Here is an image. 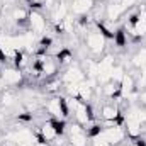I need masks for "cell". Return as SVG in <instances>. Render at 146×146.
I'll return each mask as SVG.
<instances>
[{
  "label": "cell",
  "mask_w": 146,
  "mask_h": 146,
  "mask_svg": "<svg viewBox=\"0 0 146 146\" xmlns=\"http://www.w3.org/2000/svg\"><path fill=\"white\" fill-rule=\"evenodd\" d=\"M34 146H51V143H48V141H44V139H39V138H37L36 143H34Z\"/></svg>",
  "instance_id": "obj_17"
},
{
  "label": "cell",
  "mask_w": 146,
  "mask_h": 146,
  "mask_svg": "<svg viewBox=\"0 0 146 146\" xmlns=\"http://www.w3.org/2000/svg\"><path fill=\"white\" fill-rule=\"evenodd\" d=\"M12 146H17V145H12Z\"/></svg>",
  "instance_id": "obj_21"
},
{
  "label": "cell",
  "mask_w": 146,
  "mask_h": 146,
  "mask_svg": "<svg viewBox=\"0 0 146 146\" xmlns=\"http://www.w3.org/2000/svg\"><path fill=\"white\" fill-rule=\"evenodd\" d=\"M136 90V78L131 75V73L126 72L124 75V78L121 80V83H119V92H121V97L122 99H127L133 92Z\"/></svg>",
  "instance_id": "obj_10"
},
{
  "label": "cell",
  "mask_w": 146,
  "mask_h": 146,
  "mask_svg": "<svg viewBox=\"0 0 146 146\" xmlns=\"http://www.w3.org/2000/svg\"><path fill=\"white\" fill-rule=\"evenodd\" d=\"M0 76H2V80H3V83H5L7 87H17V85H21L22 80H24L22 70L15 68L14 65H10V66H2V68H0Z\"/></svg>",
  "instance_id": "obj_5"
},
{
  "label": "cell",
  "mask_w": 146,
  "mask_h": 146,
  "mask_svg": "<svg viewBox=\"0 0 146 146\" xmlns=\"http://www.w3.org/2000/svg\"><path fill=\"white\" fill-rule=\"evenodd\" d=\"M94 5H95V0H72L70 2V14L83 17V15L90 14Z\"/></svg>",
  "instance_id": "obj_9"
},
{
  "label": "cell",
  "mask_w": 146,
  "mask_h": 146,
  "mask_svg": "<svg viewBox=\"0 0 146 146\" xmlns=\"http://www.w3.org/2000/svg\"><path fill=\"white\" fill-rule=\"evenodd\" d=\"M145 44H146V36H145Z\"/></svg>",
  "instance_id": "obj_20"
},
{
  "label": "cell",
  "mask_w": 146,
  "mask_h": 146,
  "mask_svg": "<svg viewBox=\"0 0 146 146\" xmlns=\"http://www.w3.org/2000/svg\"><path fill=\"white\" fill-rule=\"evenodd\" d=\"M121 2V5L124 7V10L126 12H129L131 9H134L136 7V3H138V0H119Z\"/></svg>",
  "instance_id": "obj_16"
},
{
  "label": "cell",
  "mask_w": 146,
  "mask_h": 146,
  "mask_svg": "<svg viewBox=\"0 0 146 146\" xmlns=\"http://www.w3.org/2000/svg\"><path fill=\"white\" fill-rule=\"evenodd\" d=\"M56 60H58V63H60V68H68V66H72L73 63V53L70 49H61L58 54H56Z\"/></svg>",
  "instance_id": "obj_12"
},
{
  "label": "cell",
  "mask_w": 146,
  "mask_h": 146,
  "mask_svg": "<svg viewBox=\"0 0 146 146\" xmlns=\"http://www.w3.org/2000/svg\"><path fill=\"white\" fill-rule=\"evenodd\" d=\"M99 136H102L106 141H109L112 146L122 145V141L127 138L124 126H114V127H102Z\"/></svg>",
  "instance_id": "obj_3"
},
{
  "label": "cell",
  "mask_w": 146,
  "mask_h": 146,
  "mask_svg": "<svg viewBox=\"0 0 146 146\" xmlns=\"http://www.w3.org/2000/svg\"><path fill=\"white\" fill-rule=\"evenodd\" d=\"M17 95H15V92H12V90H5L2 95H0V107H12V106H15L17 104Z\"/></svg>",
  "instance_id": "obj_13"
},
{
  "label": "cell",
  "mask_w": 146,
  "mask_h": 146,
  "mask_svg": "<svg viewBox=\"0 0 146 146\" xmlns=\"http://www.w3.org/2000/svg\"><path fill=\"white\" fill-rule=\"evenodd\" d=\"M60 80H61L63 85H66V83H82V82L87 80V73H85V70L80 65L73 63L72 66L65 68V72L60 76Z\"/></svg>",
  "instance_id": "obj_4"
},
{
  "label": "cell",
  "mask_w": 146,
  "mask_h": 146,
  "mask_svg": "<svg viewBox=\"0 0 146 146\" xmlns=\"http://www.w3.org/2000/svg\"><path fill=\"white\" fill-rule=\"evenodd\" d=\"M124 75H126V68H124V65L115 63V66L112 68V73H110V80L115 82V83H121V80L124 78Z\"/></svg>",
  "instance_id": "obj_14"
},
{
  "label": "cell",
  "mask_w": 146,
  "mask_h": 146,
  "mask_svg": "<svg viewBox=\"0 0 146 146\" xmlns=\"http://www.w3.org/2000/svg\"><path fill=\"white\" fill-rule=\"evenodd\" d=\"M122 15H126V10L119 0H107L106 2V19L107 21L117 22Z\"/></svg>",
  "instance_id": "obj_7"
},
{
  "label": "cell",
  "mask_w": 146,
  "mask_h": 146,
  "mask_svg": "<svg viewBox=\"0 0 146 146\" xmlns=\"http://www.w3.org/2000/svg\"><path fill=\"white\" fill-rule=\"evenodd\" d=\"M106 44H107V37L104 36L97 27L90 29L85 34V48H87L90 58H94V60L102 56V53L106 51Z\"/></svg>",
  "instance_id": "obj_1"
},
{
  "label": "cell",
  "mask_w": 146,
  "mask_h": 146,
  "mask_svg": "<svg viewBox=\"0 0 146 146\" xmlns=\"http://www.w3.org/2000/svg\"><path fill=\"white\" fill-rule=\"evenodd\" d=\"M100 117L102 121H115V119H121L122 117V112L119 104L114 100V102H104L102 107H100Z\"/></svg>",
  "instance_id": "obj_8"
},
{
  "label": "cell",
  "mask_w": 146,
  "mask_h": 146,
  "mask_svg": "<svg viewBox=\"0 0 146 146\" xmlns=\"http://www.w3.org/2000/svg\"><path fill=\"white\" fill-rule=\"evenodd\" d=\"M29 31H33L36 36H44L46 34V27H48V21L46 17L41 14V10H29Z\"/></svg>",
  "instance_id": "obj_6"
},
{
  "label": "cell",
  "mask_w": 146,
  "mask_h": 146,
  "mask_svg": "<svg viewBox=\"0 0 146 146\" xmlns=\"http://www.w3.org/2000/svg\"><path fill=\"white\" fill-rule=\"evenodd\" d=\"M94 95H95V88L90 87V85L87 83V80L76 85V99H80L82 102H87V104H88V102L94 99Z\"/></svg>",
  "instance_id": "obj_11"
},
{
  "label": "cell",
  "mask_w": 146,
  "mask_h": 146,
  "mask_svg": "<svg viewBox=\"0 0 146 146\" xmlns=\"http://www.w3.org/2000/svg\"><path fill=\"white\" fill-rule=\"evenodd\" d=\"M5 90H7V85L3 83V80H2V76H0V95H2Z\"/></svg>",
  "instance_id": "obj_18"
},
{
  "label": "cell",
  "mask_w": 146,
  "mask_h": 146,
  "mask_svg": "<svg viewBox=\"0 0 146 146\" xmlns=\"http://www.w3.org/2000/svg\"><path fill=\"white\" fill-rule=\"evenodd\" d=\"M95 2H106V0H95Z\"/></svg>",
  "instance_id": "obj_19"
},
{
  "label": "cell",
  "mask_w": 146,
  "mask_h": 146,
  "mask_svg": "<svg viewBox=\"0 0 146 146\" xmlns=\"http://www.w3.org/2000/svg\"><path fill=\"white\" fill-rule=\"evenodd\" d=\"M46 110H48V114H49L53 119H65V121H66L68 115H70L65 97H60V95H53V97L46 102Z\"/></svg>",
  "instance_id": "obj_2"
},
{
  "label": "cell",
  "mask_w": 146,
  "mask_h": 146,
  "mask_svg": "<svg viewBox=\"0 0 146 146\" xmlns=\"http://www.w3.org/2000/svg\"><path fill=\"white\" fill-rule=\"evenodd\" d=\"M0 10H2V7H0Z\"/></svg>",
  "instance_id": "obj_22"
},
{
  "label": "cell",
  "mask_w": 146,
  "mask_h": 146,
  "mask_svg": "<svg viewBox=\"0 0 146 146\" xmlns=\"http://www.w3.org/2000/svg\"><path fill=\"white\" fill-rule=\"evenodd\" d=\"M90 146H112L109 141H106L102 136H94L90 138Z\"/></svg>",
  "instance_id": "obj_15"
}]
</instances>
